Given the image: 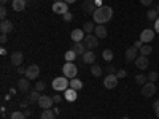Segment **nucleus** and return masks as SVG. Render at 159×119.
Returning <instances> with one entry per match:
<instances>
[{
  "label": "nucleus",
  "mask_w": 159,
  "mask_h": 119,
  "mask_svg": "<svg viewBox=\"0 0 159 119\" xmlns=\"http://www.w3.org/2000/svg\"><path fill=\"white\" fill-rule=\"evenodd\" d=\"M52 89H54L56 92H65L69 89L70 86V81H69V78H65V76H59L56 79H52Z\"/></svg>",
  "instance_id": "obj_2"
},
{
  "label": "nucleus",
  "mask_w": 159,
  "mask_h": 119,
  "mask_svg": "<svg viewBox=\"0 0 159 119\" xmlns=\"http://www.w3.org/2000/svg\"><path fill=\"white\" fill-rule=\"evenodd\" d=\"M156 94V84L153 83V81H148V83H145L143 86H142V95L145 97V99H150V97H153Z\"/></svg>",
  "instance_id": "obj_4"
},
{
  "label": "nucleus",
  "mask_w": 159,
  "mask_h": 119,
  "mask_svg": "<svg viewBox=\"0 0 159 119\" xmlns=\"http://www.w3.org/2000/svg\"><path fill=\"white\" fill-rule=\"evenodd\" d=\"M11 2H13V0H11Z\"/></svg>",
  "instance_id": "obj_56"
},
{
  "label": "nucleus",
  "mask_w": 159,
  "mask_h": 119,
  "mask_svg": "<svg viewBox=\"0 0 159 119\" xmlns=\"http://www.w3.org/2000/svg\"><path fill=\"white\" fill-rule=\"evenodd\" d=\"M147 18H148L150 21H156V19L159 18V13H157V10H148V13H147Z\"/></svg>",
  "instance_id": "obj_29"
},
{
  "label": "nucleus",
  "mask_w": 159,
  "mask_h": 119,
  "mask_svg": "<svg viewBox=\"0 0 159 119\" xmlns=\"http://www.w3.org/2000/svg\"><path fill=\"white\" fill-rule=\"evenodd\" d=\"M143 45H145V43L142 42V40H140V38H139V40H135V43H134V46H135L137 49H140V48H142Z\"/></svg>",
  "instance_id": "obj_40"
},
{
  "label": "nucleus",
  "mask_w": 159,
  "mask_h": 119,
  "mask_svg": "<svg viewBox=\"0 0 159 119\" xmlns=\"http://www.w3.org/2000/svg\"><path fill=\"white\" fill-rule=\"evenodd\" d=\"M154 32H157V33H159V18L154 21Z\"/></svg>",
  "instance_id": "obj_42"
},
{
  "label": "nucleus",
  "mask_w": 159,
  "mask_h": 119,
  "mask_svg": "<svg viewBox=\"0 0 159 119\" xmlns=\"http://www.w3.org/2000/svg\"><path fill=\"white\" fill-rule=\"evenodd\" d=\"M54 117H56V113L51 111V108L49 110H45L42 113V116H40V119H54Z\"/></svg>",
  "instance_id": "obj_26"
},
{
  "label": "nucleus",
  "mask_w": 159,
  "mask_h": 119,
  "mask_svg": "<svg viewBox=\"0 0 159 119\" xmlns=\"http://www.w3.org/2000/svg\"><path fill=\"white\" fill-rule=\"evenodd\" d=\"M40 97H42V94H40L38 90H32L30 94H29V97H27V99H29V102H30V103H35V102L38 103Z\"/></svg>",
  "instance_id": "obj_25"
},
{
  "label": "nucleus",
  "mask_w": 159,
  "mask_h": 119,
  "mask_svg": "<svg viewBox=\"0 0 159 119\" xmlns=\"http://www.w3.org/2000/svg\"><path fill=\"white\" fill-rule=\"evenodd\" d=\"M72 51L75 52L76 56H83L84 52H86V46H84V43L81 42V43H75L73 45V48H72Z\"/></svg>",
  "instance_id": "obj_18"
},
{
  "label": "nucleus",
  "mask_w": 159,
  "mask_h": 119,
  "mask_svg": "<svg viewBox=\"0 0 159 119\" xmlns=\"http://www.w3.org/2000/svg\"><path fill=\"white\" fill-rule=\"evenodd\" d=\"M52 105H54V100H52V97H48V95H42L38 100V107L43 110H49Z\"/></svg>",
  "instance_id": "obj_10"
},
{
  "label": "nucleus",
  "mask_w": 159,
  "mask_h": 119,
  "mask_svg": "<svg viewBox=\"0 0 159 119\" xmlns=\"http://www.w3.org/2000/svg\"><path fill=\"white\" fill-rule=\"evenodd\" d=\"M135 83L140 84V86H143L145 83H148V76H145V75H137V76H135Z\"/></svg>",
  "instance_id": "obj_31"
},
{
  "label": "nucleus",
  "mask_w": 159,
  "mask_h": 119,
  "mask_svg": "<svg viewBox=\"0 0 159 119\" xmlns=\"http://www.w3.org/2000/svg\"><path fill=\"white\" fill-rule=\"evenodd\" d=\"M151 51H153V48H151L150 45H143V46L140 48L142 56H147V57H148V54H151Z\"/></svg>",
  "instance_id": "obj_30"
},
{
  "label": "nucleus",
  "mask_w": 159,
  "mask_h": 119,
  "mask_svg": "<svg viewBox=\"0 0 159 119\" xmlns=\"http://www.w3.org/2000/svg\"><path fill=\"white\" fill-rule=\"evenodd\" d=\"M102 56H103V60L107 62V64H110L111 60H113V57H115V54H113V51L111 49H103V52H102Z\"/></svg>",
  "instance_id": "obj_23"
},
{
  "label": "nucleus",
  "mask_w": 159,
  "mask_h": 119,
  "mask_svg": "<svg viewBox=\"0 0 159 119\" xmlns=\"http://www.w3.org/2000/svg\"><path fill=\"white\" fill-rule=\"evenodd\" d=\"M10 119H25V114L22 111H13L10 114Z\"/></svg>",
  "instance_id": "obj_33"
},
{
  "label": "nucleus",
  "mask_w": 159,
  "mask_h": 119,
  "mask_svg": "<svg viewBox=\"0 0 159 119\" xmlns=\"http://www.w3.org/2000/svg\"><path fill=\"white\" fill-rule=\"evenodd\" d=\"M92 119H96V117H92Z\"/></svg>",
  "instance_id": "obj_55"
},
{
  "label": "nucleus",
  "mask_w": 159,
  "mask_h": 119,
  "mask_svg": "<svg viewBox=\"0 0 159 119\" xmlns=\"http://www.w3.org/2000/svg\"><path fill=\"white\" fill-rule=\"evenodd\" d=\"M25 70H27V68H24V67H18V73H21V75H25Z\"/></svg>",
  "instance_id": "obj_45"
},
{
  "label": "nucleus",
  "mask_w": 159,
  "mask_h": 119,
  "mask_svg": "<svg viewBox=\"0 0 159 119\" xmlns=\"http://www.w3.org/2000/svg\"><path fill=\"white\" fill-rule=\"evenodd\" d=\"M156 10H157V13H159V5H157V8H156Z\"/></svg>",
  "instance_id": "obj_53"
},
{
  "label": "nucleus",
  "mask_w": 159,
  "mask_h": 119,
  "mask_svg": "<svg viewBox=\"0 0 159 119\" xmlns=\"http://www.w3.org/2000/svg\"><path fill=\"white\" fill-rule=\"evenodd\" d=\"M65 3H73V2H76V0H64Z\"/></svg>",
  "instance_id": "obj_49"
},
{
  "label": "nucleus",
  "mask_w": 159,
  "mask_h": 119,
  "mask_svg": "<svg viewBox=\"0 0 159 119\" xmlns=\"http://www.w3.org/2000/svg\"><path fill=\"white\" fill-rule=\"evenodd\" d=\"M64 59L65 60H67V62H73L75 59H76V54H75V52L70 49V51H67V52H65V56H64Z\"/></svg>",
  "instance_id": "obj_32"
},
{
  "label": "nucleus",
  "mask_w": 159,
  "mask_h": 119,
  "mask_svg": "<svg viewBox=\"0 0 159 119\" xmlns=\"http://www.w3.org/2000/svg\"><path fill=\"white\" fill-rule=\"evenodd\" d=\"M118 76L116 75H111V73H108L107 76L103 78V86L107 87V89H115L116 86H118Z\"/></svg>",
  "instance_id": "obj_6"
},
{
  "label": "nucleus",
  "mask_w": 159,
  "mask_h": 119,
  "mask_svg": "<svg viewBox=\"0 0 159 119\" xmlns=\"http://www.w3.org/2000/svg\"><path fill=\"white\" fill-rule=\"evenodd\" d=\"M62 73H64L65 78L73 79V78H76L78 68H76V65H75L73 62H65V64H64V67H62Z\"/></svg>",
  "instance_id": "obj_3"
},
{
  "label": "nucleus",
  "mask_w": 159,
  "mask_h": 119,
  "mask_svg": "<svg viewBox=\"0 0 159 119\" xmlns=\"http://www.w3.org/2000/svg\"><path fill=\"white\" fill-rule=\"evenodd\" d=\"M7 40H8L7 33H2V37H0V42H2V43H7Z\"/></svg>",
  "instance_id": "obj_44"
},
{
  "label": "nucleus",
  "mask_w": 159,
  "mask_h": 119,
  "mask_svg": "<svg viewBox=\"0 0 159 119\" xmlns=\"http://www.w3.org/2000/svg\"><path fill=\"white\" fill-rule=\"evenodd\" d=\"M70 87H72V89H75V90H80V89L83 87L81 79H78V78H73V79H70Z\"/></svg>",
  "instance_id": "obj_24"
},
{
  "label": "nucleus",
  "mask_w": 159,
  "mask_h": 119,
  "mask_svg": "<svg viewBox=\"0 0 159 119\" xmlns=\"http://www.w3.org/2000/svg\"><path fill=\"white\" fill-rule=\"evenodd\" d=\"M40 75V67H38V65H29V67H27V70H25V78H27V79H35L37 76Z\"/></svg>",
  "instance_id": "obj_11"
},
{
  "label": "nucleus",
  "mask_w": 159,
  "mask_h": 119,
  "mask_svg": "<svg viewBox=\"0 0 159 119\" xmlns=\"http://www.w3.org/2000/svg\"><path fill=\"white\" fill-rule=\"evenodd\" d=\"M83 30L86 32V35L88 33H92L96 30V25H94V22H84V25H83Z\"/></svg>",
  "instance_id": "obj_27"
},
{
  "label": "nucleus",
  "mask_w": 159,
  "mask_h": 119,
  "mask_svg": "<svg viewBox=\"0 0 159 119\" xmlns=\"http://www.w3.org/2000/svg\"><path fill=\"white\" fill-rule=\"evenodd\" d=\"M134 62H135V67H137L139 70H147V68H148V64H150L148 57H147V56H142V54H140Z\"/></svg>",
  "instance_id": "obj_12"
},
{
  "label": "nucleus",
  "mask_w": 159,
  "mask_h": 119,
  "mask_svg": "<svg viewBox=\"0 0 159 119\" xmlns=\"http://www.w3.org/2000/svg\"><path fill=\"white\" fill-rule=\"evenodd\" d=\"M140 40H142L145 45H150L153 40H154V30H151V29H145V30H142V33H140Z\"/></svg>",
  "instance_id": "obj_9"
},
{
  "label": "nucleus",
  "mask_w": 159,
  "mask_h": 119,
  "mask_svg": "<svg viewBox=\"0 0 159 119\" xmlns=\"http://www.w3.org/2000/svg\"><path fill=\"white\" fill-rule=\"evenodd\" d=\"M154 114H156V116L159 117V108H156V110H154Z\"/></svg>",
  "instance_id": "obj_50"
},
{
  "label": "nucleus",
  "mask_w": 159,
  "mask_h": 119,
  "mask_svg": "<svg viewBox=\"0 0 159 119\" xmlns=\"http://www.w3.org/2000/svg\"><path fill=\"white\" fill-rule=\"evenodd\" d=\"M116 76L118 78H126L127 76V72L126 70H119V72H116Z\"/></svg>",
  "instance_id": "obj_38"
},
{
  "label": "nucleus",
  "mask_w": 159,
  "mask_h": 119,
  "mask_svg": "<svg viewBox=\"0 0 159 119\" xmlns=\"http://www.w3.org/2000/svg\"><path fill=\"white\" fill-rule=\"evenodd\" d=\"M91 73H92V76H96V78H99V76L102 75V68L99 67V65H96V64H92V65H91Z\"/></svg>",
  "instance_id": "obj_28"
},
{
  "label": "nucleus",
  "mask_w": 159,
  "mask_h": 119,
  "mask_svg": "<svg viewBox=\"0 0 159 119\" xmlns=\"http://www.w3.org/2000/svg\"><path fill=\"white\" fill-rule=\"evenodd\" d=\"M94 60H96V52L94 51H86L84 54H83V62L84 64H94Z\"/></svg>",
  "instance_id": "obj_17"
},
{
  "label": "nucleus",
  "mask_w": 159,
  "mask_h": 119,
  "mask_svg": "<svg viewBox=\"0 0 159 119\" xmlns=\"http://www.w3.org/2000/svg\"><path fill=\"white\" fill-rule=\"evenodd\" d=\"M94 33H96V37H97L99 40H102V38L107 37V29H105L102 24H97V25H96V30H94Z\"/></svg>",
  "instance_id": "obj_19"
},
{
  "label": "nucleus",
  "mask_w": 159,
  "mask_h": 119,
  "mask_svg": "<svg viewBox=\"0 0 159 119\" xmlns=\"http://www.w3.org/2000/svg\"><path fill=\"white\" fill-rule=\"evenodd\" d=\"M11 8L15 11H22L25 8V0H13V2H11Z\"/></svg>",
  "instance_id": "obj_22"
},
{
  "label": "nucleus",
  "mask_w": 159,
  "mask_h": 119,
  "mask_svg": "<svg viewBox=\"0 0 159 119\" xmlns=\"http://www.w3.org/2000/svg\"><path fill=\"white\" fill-rule=\"evenodd\" d=\"M96 5L97 7H102V0H96Z\"/></svg>",
  "instance_id": "obj_48"
},
{
  "label": "nucleus",
  "mask_w": 159,
  "mask_h": 119,
  "mask_svg": "<svg viewBox=\"0 0 159 119\" xmlns=\"http://www.w3.org/2000/svg\"><path fill=\"white\" fill-rule=\"evenodd\" d=\"M0 30H2V33H8V32H11L13 30V22L11 21H2L0 22Z\"/></svg>",
  "instance_id": "obj_20"
},
{
  "label": "nucleus",
  "mask_w": 159,
  "mask_h": 119,
  "mask_svg": "<svg viewBox=\"0 0 159 119\" xmlns=\"http://www.w3.org/2000/svg\"><path fill=\"white\" fill-rule=\"evenodd\" d=\"M10 62H11V65H15V67H21L22 62H24V54L21 51H15L10 57Z\"/></svg>",
  "instance_id": "obj_8"
},
{
  "label": "nucleus",
  "mask_w": 159,
  "mask_h": 119,
  "mask_svg": "<svg viewBox=\"0 0 159 119\" xmlns=\"http://www.w3.org/2000/svg\"><path fill=\"white\" fill-rule=\"evenodd\" d=\"M137 48L135 46H130L126 49V62H134L137 59Z\"/></svg>",
  "instance_id": "obj_15"
},
{
  "label": "nucleus",
  "mask_w": 159,
  "mask_h": 119,
  "mask_svg": "<svg viewBox=\"0 0 159 119\" xmlns=\"http://www.w3.org/2000/svg\"><path fill=\"white\" fill-rule=\"evenodd\" d=\"M64 99L67 100V102H75V100L78 99V95H76V90H75V89H72V87H69L67 90L64 92Z\"/></svg>",
  "instance_id": "obj_16"
},
{
  "label": "nucleus",
  "mask_w": 159,
  "mask_h": 119,
  "mask_svg": "<svg viewBox=\"0 0 159 119\" xmlns=\"http://www.w3.org/2000/svg\"><path fill=\"white\" fill-rule=\"evenodd\" d=\"M113 18V10L111 7H107V5H102V7H97L96 11H94V15H92V19H94V22L97 24H107L110 22Z\"/></svg>",
  "instance_id": "obj_1"
},
{
  "label": "nucleus",
  "mask_w": 159,
  "mask_h": 119,
  "mask_svg": "<svg viewBox=\"0 0 159 119\" xmlns=\"http://www.w3.org/2000/svg\"><path fill=\"white\" fill-rule=\"evenodd\" d=\"M107 72H108V73H111V75H115V73H116V70H115V67H113V64H108V65H107Z\"/></svg>",
  "instance_id": "obj_39"
},
{
  "label": "nucleus",
  "mask_w": 159,
  "mask_h": 119,
  "mask_svg": "<svg viewBox=\"0 0 159 119\" xmlns=\"http://www.w3.org/2000/svg\"><path fill=\"white\" fill-rule=\"evenodd\" d=\"M62 18H64V21H65V22H70V21L73 19V15H72V13L69 11V13H65V15H64Z\"/></svg>",
  "instance_id": "obj_36"
},
{
  "label": "nucleus",
  "mask_w": 159,
  "mask_h": 119,
  "mask_svg": "<svg viewBox=\"0 0 159 119\" xmlns=\"http://www.w3.org/2000/svg\"><path fill=\"white\" fill-rule=\"evenodd\" d=\"M52 11L56 13V15H65V13H69V3H65L64 0L62 2H56L54 5H52Z\"/></svg>",
  "instance_id": "obj_7"
},
{
  "label": "nucleus",
  "mask_w": 159,
  "mask_h": 119,
  "mask_svg": "<svg viewBox=\"0 0 159 119\" xmlns=\"http://www.w3.org/2000/svg\"><path fill=\"white\" fill-rule=\"evenodd\" d=\"M52 100H54V103H61V100H62V97L57 94V95H54V97H52Z\"/></svg>",
  "instance_id": "obj_43"
},
{
  "label": "nucleus",
  "mask_w": 159,
  "mask_h": 119,
  "mask_svg": "<svg viewBox=\"0 0 159 119\" xmlns=\"http://www.w3.org/2000/svg\"><path fill=\"white\" fill-rule=\"evenodd\" d=\"M0 18H2V21H5V18H7V8L2 5V8H0Z\"/></svg>",
  "instance_id": "obj_37"
},
{
  "label": "nucleus",
  "mask_w": 159,
  "mask_h": 119,
  "mask_svg": "<svg viewBox=\"0 0 159 119\" xmlns=\"http://www.w3.org/2000/svg\"><path fill=\"white\" fill-rule=\"evenodd\" d=\"M29 87H30V84H29V79L27 78H21L19 81H18V89L21 90V92H27L29 90Z\"/></svg>",
  "instance_id": "obj_21"
},
{
  "label": "nucleus",
  "mask_w": 159,
  "mask_h": 119,
  "mask_svg": "<svg viewBox=\"0 0 159 119\" xmlns=\"http://www.w3.org/2000/svg\"><path fill=\"white\" fill-rule=\"evenodd\" d=\"M56 2H62V0H54V3H56Z\"/></svg>",
  "instance_id": "obj_52"
},
{
  "label": "nucleus",
  "mask_w": 159,
  "mask_h": 119,
  "mask_svg": "<svg viewBox=\"0 0 159 119\" xmlns=\"http://www.w3.org/2000/svg\"><path fill=\"white\" fill-rule=\"evenodd\" d=\"M45 87H46V84H45L43 81H37V84H35V90L42 92V90H45Z\"/></svg>",
  "instance_id": "obj_34"
},
{
  "label": "nucleus",
  "mask_w": 159,
  "mask_h": 119,
  "mask_svg": "<svg viewBox=\"0 0 159 119\" xmlns=\"http://www.w3.org/2000/svg\"><path fill=\"white\" fill-rule=\"evenodd\" d=\"M140 3L145 5V7H150V5L153 3V0H140Z\"/></svg>",
  "instance_id": "obj_41"
},
{
  "label": "nucleus",
  "mask_w": 159,
  "mask_h": 119,
  "mask_svg": "<svg viewBox=\"0 0 159 119\" xmlns=\"http://www.w3.org/2000/svg\"><path fill=\"white\" fill-rule=\"evenodd\" d=\"M123 119H129V117H123Z\"/></svg>",
  "instance_id": "obj_54"
},
{
  "label": "nucleus",
  "mask_w": 159,
  "mask_h": 119,
  "mask_svg": "<svg viewBox=\"0 0 159 119\" xmlns=\"http://www.w3.org/2000/svg\"><path fill=\"white\" fill-rule=\"evenodd\" d=\"M0 2H2V5H5V3L8 2V0H0Z\"/></svg>",
  "instance_id": "obj_51"
},
{
  "label": "nucleus",
  "mask_w": 159,
  "mask_h": 119,
  "mask_svg": "<svg viewBox=\"0 0 159 119\" xmlns=\"http://www.w3.org/2000/svg\"><path fill=\"white\" fill-rule=\"evenodd\" d=\"M83 43H84V46H86L89 51H92V49H96V48L99 46V38H97L96 35L88 33V35L84 37V40H83Z\"/></svg>",
  "instance_id": "obj_5"
},
{
  "label": "nucleus",
  "mask_w": 159,
  "mask_h": 119,
  "mask_svg": "<svg viewBox=\"0 0 159 119\" xmlns=\"http://www.w3.org/2000/svg\"><path fill=\"white\" fill-rule=\"evenodd\" d=\"M156 108H159V100H156V102L153 103V110H156Z\"/></svg>",
  "instance_id": "obj_46"
},
{
  "label": "nucleus",
  "mask_w": 159,
  "mask_h": 119,
  "mask_svg": "<svg viewBox=\"0 0 159 119\" xmlns=\"http://www.w3.org/2000/svg\"><path fill=\"white\" fill-rule=\"evenodd\" d=\"M83 11L86 13V15H94V11H96V0H84Z\"/></svg>",
  "instance_id": "obj_13"
},
{
  "label": "nucleus",
  "mask_w": 159,
  "mask_h": 119,
  "mask_svg": "<svg viewBox=\"0 0 159 119\" xmlns=\"http://www.w3.org/2000/svg\"><path fill=\"white\" fill-rule=\"evenodd\" d=\"M0 54L5 56V54H7V49H3V48H2V49H0Z\"/></svg>",
  "instance_id": "obj_47"
},
{
  "label": "nucleus",
  "mask_w": 159,
  "mask_h": 119,
  "mask_svg": "<svg viewBox=\"0 0 159 119\" xmlns=\"http://www.w3.org/2000/svg\"><path fill=\"white\" fill-rule=\"evenodd\" d=\"M159 78V75H157V72H150V75H148V81H156V79Z\"/></svg>",
  "instance_id": "obj_35"
},
{
  "label": "nucleus",
  "mask_w": 159,
  "mask_h": 119,
  "mask_svg": "<svg viewBox=\"0 0 159 119\" xmlns=\"http://www.w3.org/2000/svg\"><path fill=\"white\" fill-rule=\"evenodd\" d=\"M84 33L86 32L83 29H75V30H72V40H73L75 43H81L83 40H84V37H86Z\"/></svg>",
  "instance_id": "obj_14"
}]
</instances>
